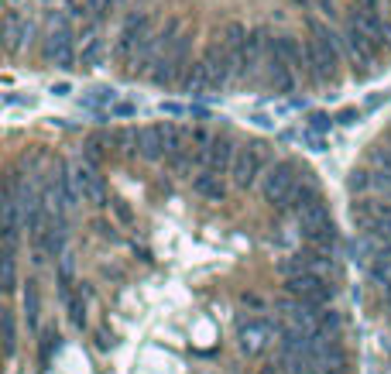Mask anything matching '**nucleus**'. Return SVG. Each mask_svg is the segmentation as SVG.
I'll return each mask as SVG.
<instances>
[{"label":"nucleus","instance_id":"10","mask_svg":"<svg viewBox=\"0 0 391 374\" xmlns=\"http://www.w3.org/2000/svg\"><path fill=\"white\" fill-rule=\"evenodd\" d=\"M138 151H141V158H148V162H161V158L168 155V144H165V130H161V124L138 130Z\"/></svg>","mask_w":391,"mask_h":374},{"label":"nucleus","instance_id":"6","mask_svg":"<svg viewBox=\"0 0 391 374\" xmlns=\"http://www.w3.org/2000/svg\"><path fill=\"white\" fill-rule=\"evenodd\" d=\"M234 186L237 189H251L254 182H258V175H261V168H265V158H261V144H251V148H244V151H237L234 155Z\"/></svg>","mask_w":391,"mask_h":374},{"label":"nucleus","instance_id":"2","mask_svg":"<svg viewBox=\"0 0 391 374\" xmlns=\"http://www.w3.org/2000/svg\"><path fill=\"white\" fill-rule=\"evenodd\" d=\"M295 186H299V165H295V162H278V165L265 175V186H261L265 203H272V207H288Z\"/></svg>","mask_w":391,"mask_h":374},{"label":"nucleus","instance_id":"7","mask_svg":"<svg viewBox=\"0 0 391 374\" xmlns=\"http://www.w3.org/2000/svg\"><path fill=\"white\" fill-rule=\"evenodd\" d=\"M202 69H206L213 89H223L227 80H230V73H234V59H230L227 45H209L206 55H202Z\"/></svg>","mask_w":391,"mask_h":374},{"label":"nucleus","instance_id":"20","mask_svg":"<svg viewBox=\"0 0 391 374\" xmlns=\"http://www.w3.org/2000/svg\"><path fill=\"white\" fill-rule=\"evenodd\" d=\"M100 59H103V42H100V38H89V42L82 45V55H79L82 69H96Z\"/></svg>","mask_w":391,"mask_h":374},{"label":"nucleus","instance_id":"18","mask_svg":"<svg viewBox=\"0 0 391 374\" xmlns=\"http://www.w3.org/2000/svg\"><path fill=\"white\" fill-rule=\"evenodd\" d=\"M182 89H186V93H206V89H213V86H209V76H206V69H202V62H196L193 69L186 73Z\"/></svg>","mask_w":391,"mask_h":374},{"label":"nucleus","instance_id":"27","mask_svg":"<svg viewBox=\"0 0 391 374\" xmlns=\"http://www.w3.org/2000/svg\"><path fill=\"white\" fill-rule=\"evenodd\" d=\"M3 340H7V357L14 354V343H17V333H14V316L7 313L3 316Z\"/></svg>","mask_w":391,"mask_h":374},{"label":"nucleus","instance_id":"15","mask_svg":"<svg viewBox=\"0 0 391 374\" xmlns=\"http://www.w3.org/2000/svg\"><path fill=\"white\" fill-rule=\"evenodd\" d=\"M48 59H52L55 66H62V69L73 66V42H69L66 31H59V35L48 38Z\"/></svg>","mask_w":391,"mask_h":374},{"label":"nucleus","instance_id":"9","mask_svg":"<svg viewBox=\"0 0 391 374\" xmlns=\"http://www.w3.org/2000/svg\"><path fill=\"white\" fill-rule=\"evenodd\" d=\"M76 186L82 193V200H89L93 207H107V189H103V179L96 175V165H79Z\"/></svg>","mask_w":391,"mask_h":374},{"label":"nucleus","instance_id":"3","mask_svg":"<svg viewBox=\"0 0 391 374\" xmlns=\"http://www.w3.org/2000/svg\"><path fill=\"white\" fill-rule=\"evenodd\" d=\"M285 292H288V295H295V299H302V302H309V306H326V302H330V295H333V289H330V285H326L316 271H299V275H288Z\"/></svg>","mask_w":391,"mask_h":374},{"label":"nucleus","instance_id":"30","mask_svg":"<svg viewBox=\"0 0 391 374\" xmlns=\"http://www.w3.org/2000/svg\"><path fill=\"white\" fill-rule=\"evenodd\" d=\"M357 121H360V114H357L353 107H347V110L337 114V124H357Z\"/></svg>","mask_w":391,"mask_h":374},{"label":"nucleus","instance_id":"4","mask_svg":"<svg viewBox=\"0 0 391 374\" xmlns=\"http://www.w3.org/2000/svg\"><path fill=\"white\" fill-rule=\"evenodd\" d=\"M274 340V327L268 320H247V323H240L237 327V343H240V350L247 354V357H258V354H265L268 347H272Z\"/></svg>","mask_w":391,"mask_h":374},{"label":"nucleus","instance_id":"26","mask_svg":"<svg viewBox=\"0 0 391 374\" xmlns=\"http://www.w3.org/2000/svg\"><path fill=\"white\" fill-rule=\"evenodd\" d=\"M371 182H374V179H367V172H351V179H347V189H351V193H364Z\"/></svg>","mask_w":391,"mask_h":374},{"label":"nucleus","instance_id":"22","mask_svg":"<svg viewBox=\"0 0 391 374\" xmlns=\"http://www.w3.org/2000/svg\"><path fill=\"white\" fill-rule=\"evenodd\" d=\"M38 285L35 282H28V289H24V316H28V327H35L38 323Z\"/></svg>","mask_w":391,"mask_h":374},{"label":"nucleus","instance_id":"13","mask_svg":"<svg viewBox=\"0 0 391 374\" xmlns=\"http://www.w3.org/2000/svg\"><path fill=\"white\" fill-rule=\"evenodd\" d=\"M302 237L313 244V248H323V250H333L337 244V227H333V220H323V223H309V227H302Z\"/></svg>","mask_w":391,"mask_h":374},{"label":"nucleus","instance_id":"28","mask_svg":"<svg viewBox=\"0 0 391 374\" xmlns=\"http://www.w3.org/2000/svg\"><path fill=\"white\" fill-rule=\"evenodd\" d=\"M52 350H59V333H55V330L45 333V343H41V361H52Z\"/></svg>","mask_w":391,"mask_h":374},{"label":"nucleus","instance_id":"24","mask_svg":"<svg viewBox=\"0 0 391 374\" xmlns=\"http://www.w3.org/2000/svg\"><path fill=\"white\" fill-rule=\"evenodd\" d=\"M66 302H69V320H73L76 327H86V306H82V299H79V295H69Z\"/></svg>","mask_w":391,"mask_h":374},{"label":"nucleus","instance_id":"11","mask_svg":"<svg viewBox=\"0 0 391 374\" xmlns=\"http://www.w3.org/2000/svg\"><path fill=\"white\" fill-rule=\"evenodd\" d=\"M202 165L209 168V172H216V175H223L227 168L234 165V144H230V137H216V141H209V148H206V162Z\"/></svg>","mask_w":391,"mask_h":374},{"label":"nucleus","instance_id":"33","mask_svg":"<svg viewBox=\"0 0 391 374\" xmlns=\"http://www.w3.org/2000/svg\"><path fill=\"white\" fill-rule=\"evenodd\" d=\"M52 93H55V96H69V93H73V86L69 83H55L52 86Z\"/></svg>","mask_w":391,"mask_h":374},{"label":"nucleus","instance_id":"31","mask_svg":"<svg viewBox=\"0 0 391 374\" xmlns=\"http://www.w3.org/2000/svg\"><path fill=\"white\" fill-rule=\"evenodd\" d=\"M316 7H319V10L326 14V17H333V14H337V7H333V0H316Z\"/></svg>","mask_w":391,"mask_h":374},{"label":"nucleus","instance_id":"34","mask_svg":"<svg viewBox=\"0 0 391 374\" xmlns=\"http://www.w3.org/2000/svg\"><path fill=\"white\" fill-rule=\"evenodd\" d=\"M258 374H281V371H278V364H265Z\"/></svg>","mask_w":391,"mask_h":374},{"label":"nucleus","instance_id":"21","mask_svg":"<svg viewBox=\"0 0 391 374\" xmlns=\"http://www.w3.org/2000/svg\"><path fill=\"white\" fill-rule=\"evenodd\" d=\"M323 220H330V209H326V203H323V200L309 203V207L299 213V223H302V227H309V223H323Z\"/></svg>","mask_w":391,"mask_h":374},{"label":"nucleus","instance_id":"35","mask_svg":"<svg viewBox=\"0 0 391 374\" xmlns=\"http://www.w3.org/2000/svg\"><path fill=\"white\" fill-rule=\"evenodd\" d=\"M292 3H299L302 10H309V7H316V0H292Z\"/></svg>","mask_w":391,"mask_h":374},{"label":"nucleus","instance_id":"25","mask_svg":"<svg viewBox=\"0 0 391 374\" xmlns=\"http://www.w3.org/2000/svg\"><path fill=\"white\" fill-rule=\"evenodd\" d=\"M110 209L117 213V220H120V223H127V227L134 223V209L127 207V200H120V196H114V200H110Z\"/></svg>","mask_w":391,"mask_h":374},{"label":"nucleus","instance_id":"1","mask_svg":"<svg viewBox=\"0 0 391 374\" xmlns=\"http://www.w3.org/2000/svg\"><path fill=\"white\" fill-rule=\"evenodd\" d=\"M309 31H313V42L306 45V55H309V73H313L316 80H330V83H337V66H340V45H337V35L326 28V24H319L313 21L309 24Z\"/></svg>","mask_w":391,"mask_h":374},{"label":"nucleus","instance_id":"19","mask_svg":"<svg viewBox=\"0 0 391 374\" xmlns=\"http://www.w3.org/2000/svg\"><path fill=\"white\" fill-rule=\"evenodd\" d=\"M316 200H319V193H316L309 182H306V186H295V193H292V200H288V209L299 216V213L309 207V203H316Z\"/></svg>","mask_w":391,"mask_h":374},{"label":"nucleus","instance_id":"8","mask_svg":"<svg viewBox=\"0 0 391 374\" xmlns=\"http://www.w3.org/2000/svg\"><path fill=\"white\" fill-rule=\"evenodd\" d=\"M148 28H152V21H148L145 14H134V17H127V24H124V31H120V42H117V55H120V59H131V55H138V48L152 38V35H148Z\"/></svg>","mask_w":391,"mask_h":374},{"label":"nucleus","instance_id":"29","mask_svg":"<svg viewBox=\"0 0 391 374\" xmlns=\"http://www.w3.org/2000/svg\"><path fill=\"white\" fill-rule=\"evenodd\" d=\"M330 124H333V117H326V114H313V117H309V127H313L316 134L330 130Z\"/></svg>","mask_w":391,"mask_h":374},{"label":"nucleus","instance_id":"12","mask_svg":"<svg viewBox=\"0 0 391 374\" xmlns=\"http://www.w3.org/2000/svg\"><path fill=\"white\" fill-rule=\"evenodd\" d=\"M353 21L364 28V35H367L374 45H391V24H385L374 10H357Z\"/></svg>","mask_w":391,"mask_h":374},{"label":"nucleus","instance_id":"16","mask_svg":"<svg viewBox=\"0 0 391 374\" xmlns=\"http://www.w3.org/2000/svg\"><path fill=\"white\" fill-rule=\"evenodd\" d=\"M274 48H278V55H281V59H285L292 69H302V62L309 59V55L302 52V45L295 42V38H288V35H281V38L274 42Z\"/></svg>","mask_w":391,"mask_h":374},{"label":"nucleus","instance_id":"5","mask_svg":"<svg viewBox=\"0 0 391 374\" xmlns=\"http://www.w3.org/2000/svg\"><path fill=\"white\" fill-rule=\"evenodd\" d=\"M344 42H347L351 59L357 62V66H360V76H367V73L374 69V48H378V45L364 35V28H360L357 21H351V24H347V31H344ZM357 66H353V69H357Z\"/></svg>","mask_w":391,"mask_h":374},{"label":"nucleus","instance_id":"14","mask_svg":"<svg viewBox=\"0 0 391 374\" xmlns=\"http://www.w3.org/2000/svg\"><path fill=\"white\" fill-rule=\"evenodd\" d=\"M193 189L199 193V196H206V200H213V203H220L223 196H227V189H223V182H220V175L216 172H202V175H196Z\"/></svg>","mask_w":391,"mask_h":374},{"label":"nucleus","instance_id":"36","mask_svg":"<svg viewBox=\"0 0 391 374\" xmlns=\"http://www.w3.org/2000/svg\"><path fill=\"white\" fill-rule=\"evenodd\" d=\"M385 302H388V309H391V282H385Z\"/></svg>","mask_w":391,"mask_h":374},{"label":"nucleus","instance_id":"17","mask_svg":"<svg viewBox=\"0 0 391 374\" xmlns=\"http://www.w3.org/2000/svg\"><path fill=\"white\" fill-rule=\"evenodd\" d=\"M31 35V24L28 21H21L14 10L7 14V52H17L21 48V42Z\"/></svg>","mask_w":391,"mask_h":374},{"label":"nucleus","instance_id":"23","mask_svg":"<svg viewBox=\"0 0 391 374\" xmlns=\"http://www.w3.org/2000/svg\"><path fill=\"white\" fill-rule=\"evenodd\" d=\"M59 289H62V299L73 295V261L69 257H62V264H59Z\"/></svg>","mask_w":391,"mask_h":374},{"label":"nucleus","instance_id":"32","mask_svg":"<svg viewBox=\"0 0 391 374\" xmlns=\"http://www.w3.org/2000/svg\"><path fill=\"white\" fill-rule=\"evenodd\" d=\"M131 114H134L131 103H117V107H114V117H131Z\"/></svg>","mask_w":391,"mask_h":374}]
</instances>
